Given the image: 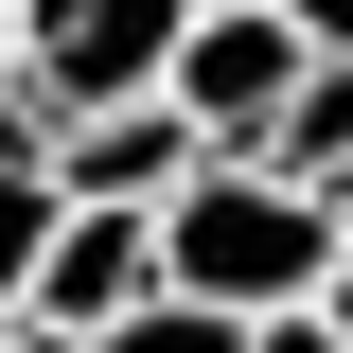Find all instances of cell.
Segmentation results:
<instances>
[{
	"label": "cell",
	"mask_w": 353,
	"mask_h": 353,
	"mask_svg": "<svg viewBox=\"0 0 353 353\" xmlns=\"http://www.w3.org/2000/svg\"><path fill=\"white\" fill-rule=\"evenodd\" d=\"M336 265H353V194H301V176H265V159H212L159 212V283L212 301V318H301Z\"/></svg>",
	"instance_id": "6da1fadb"
},
{
	"label": "cell",
	"mask_w": 353,
	"mask_h": 353,
	"mask_svg": "<svg viewBox=\"0 0 353 353\" xmlns=\"http://www.w3.org/2000/svg\"><path fill=\"white\" fill-rule=\"evenodd\" d=\"M301 71H318V53H301V18H283V0H194V36H176L159 106L212 141V159H248V141L301 106Z\"/></svg>",
	"instance_id": "7a4b0ae2"
},
{
	"label": "cell",
	"mask_w": 353,
	"mask_h": 353,
	"mask_svg": "<svg viewBox=\"0 0 353 353\" xmlns=\"http://www.w3.org/2000/svg\"><path fill=\"white\" fill-rule=\"evenodd\" d=\"M176 36H194V0H18V88L53 124H88V106H141Z\"/></svg>",
	"instance_id": "3957f363"
},
{
	"label": "cell",
	"mask_w": 353,
	"mask_h": 353,
	"mask_svg": "<svg viewBox=\"0 0 353 353\" xmlns=\"http://www.w3.org/2000/svg\"><path fill=\"white\" fill-rule=\"evenodd\" d=\"M194 176H212V141L176 124L159 88H141V106H88V124H53V194H71V212H176Z\"/></svg>",
	"instance_id": "277c9868"
},
{
	"label": "cell",
	"mask_w": 353,
	"mask_h": 353,
	"mask_svg": "<svg viewBox=\"0 0 353 353\" xmlns=\"http://www.w3.org/2000/svg\"><path fill=\"white\" fill-rule=\"evenodd\" d=\"M159 301V212H71L53 194V265H36V318L53 336H106V318Z\"/></svg>",
	"instance_id": "5b68a950"
},
{
	"label": "cell",
	"mask_w": 353,
	"mask_h": 353,
	"mask_svg": "<svg viewBox=\"0 0 353 353\" xmlns=\"http://www.w3.org/2000/svg\"><path fill=\"white\" fill-rule=\"evenodd\" d=\"M265 176H301V194H353V71H301V106L248 141Z\"/></svg>",
	"instance_id": "8992f818"
},
{
	"label": "cell",
	"mask_w": 353,
	"mask_h": 353,
	"mask_svg": "<svg viewBox=\"0 0 353 353\" xmlns=\"http://www.w3.org/2000/svg\"><path fill=\"white\" fill-rule=\"evenodd\" d=\"M36 265H53V176H0V336L36 318Z\"/></svg>",
	"instance_id": "52a82bcc"
},
{
	"label": "cell",
	"mask_w": 353,
	"mask_h": 353,
	"mask_svg": "<svg viewBox=\"0 0 353 353\" xmlns=\"http://www.w3.org/2000/svg\"><path fill=\"white\" fill-rule=\"evenodd\" d=\"M88 353H248V318H212V301H176V283H159V301H141V318H106Z\"/></svg>",
	"instance_id": "ba28073f"
},
{
	"label": "cell",
	"mask_w": 353,
	"mask_h": 353,
	"mask_svg": "<svg viewBox=\"0 0 353 353\" xmlns=\"http://www.w3.org/2000/svg\"><path fill=\"white\" fill-rule=\"evenodd\" d=\"M283 18H301V53H318V71H353V0H283Z\"/></svg>",
	"instance_id": "9c48e42d"
},
{
	"label": "cell",
	"mask_w": 353,
	"mask_h": 353,
	"mask_svg": "<svg viewBox=\"0 0 353 353\" xmlns=\"http://www.w3.org/2000/svg\"><path fill=\"white\" fill-rule=\"evenodd\" d=\"M248 353H336V318H318V301L301 318H248Z\"/></svg>",
	"instance_id": "30bf717a"
},
{
	"label": "cell",
	"mask_w": 353,
	"mask_h": 353,
	"mask_svg": "<svg viewBox=\"0 0 353 353\" xmlns=\"http://www.w3.org/2000/svg\"><path fill=\"white\" fill-rule=\"evenodd\" d=\"M0 353H88V336H53V318H18V336H0Z\"/></svg>",
	"instance_id": "8fae6325"
},
{
	"label": "cell",
	"mask_w": 353,
	"mask_h": 353,
	"mask_svg": "<svg viewBox=\"0 0 353 353\" xmlns=\"http://www.w3.org/2000/svg\"><path fill=\"white\" fill-rule=\"evenodd\" d=\"M318 318H336V353H353V265H336V283H318Z\"/></svg>",
	"instance_id": "7c38bea8"
},
{
	"label": "cell",
	"mask_w": 353,
	"mask_h": 353,
	"mask_svg": "<svg viewBox=\"0 0 353 353\" xmlns=\"http://www.w3.org/2000/svg\"><path fill=\"white\" fill-rule=\"evenodd\" d=\"M0 88H18V0H0Z\"/></svg>",
	"instance_id": "4fadbf2b"
}]
</instances>
